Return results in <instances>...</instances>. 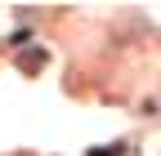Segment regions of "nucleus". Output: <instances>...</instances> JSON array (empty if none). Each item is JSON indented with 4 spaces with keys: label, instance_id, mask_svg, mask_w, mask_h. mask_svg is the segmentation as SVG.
<instances>
[{
    "label": "nucleus",
    "instance_id": "nucleus-1",
    "mask_svg": "<svg viewBox=\"0 0 161 156\" xmlns=\"http://www.w3.org/2000/svg\"><path fill=\"white\" fill-rule=\"evenodd\" d=\"M23 67H27V71L45 67V49H27V54H23Z\"/></svg>",
    "mask_w": 161,
    "mask_h": 156
},
{
    "label": "nucleus",
    "instance_id": "nucleus-2",
    "mask_svg": "<svg viewBox=\"0 0 161 156\" xmlns=\"http://www.w3.org/2000/svg\"><path fill=\"white\" fill-rule=\"evenodd\" d=\"M90 156H121V143H112V147H94Z\"/></svg>",
    "mask_w": 161,
    "mask_h": 156
}]
</instances>
